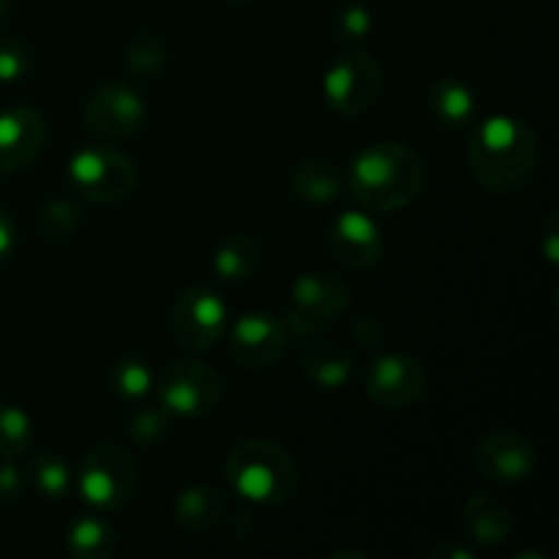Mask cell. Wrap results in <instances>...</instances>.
<instances>
[{
	"mask_svg": "<svg viewBox=\"0 0 559 559\" xmlns=\"http://www.w3.org/2000/svg\"><path fill=\"white\" fill-rule=\"evenodd\" d=\"M156 391L158 402L169 415L202 418L218 407L224 382L213 366L197 358H183L164 369V374L156 382Z\"/></svg>",
	"mask_w": 559,
	"mask_h": 559,
	"instance_id": "cell-9",
	"label": "cell"
},
{
	"mask_svg": "<svg viewBox=\"0 0 559 559\" xmlns=\"http://www.w3.org/2000/svg\"><path fill=\"white\" fill-rule=\"evenodd\" d=\"M227 495L216 486H186L173 500V519L186 533H211L227 516Z\"/></svg>",
	"mask_w": 559,
	"mask_h": 559,
	"instance_id": "cell-17",
	"label": "cell"
},
{
	"mask_svg": "<svg viewBox=\"0 0 559 559\" xmlns=\"http://www.w3.org/2000/svg\"><path fill=\"white\" fill-rule=\"evenodd\" d=\"M557 233H559V218L557 216H549V222H546V229H544V240H540V243H544V254H546V260L551 262V265H557L559 262V238H557Z\"/></svg>",
	"mask_w": 559,
	"mask_h": 559,
	"instance_id": "cell-33",
	"label": "cell"
},
{
	"mask_svg": "<svg viewBox=\"0 0 559 559\" xmlns=\"http://www.w3.org/2000/svg\"><path fill=\"white\" fill-rule=\"evenodd\" d=\"M426 162L407 142L382 140L364 147L344 175V189L369 213H396L418 200Z\"/></svg>",
	"mask_w": 559,
	"mask_h": 559,
	"instance_id": "cell-2",
	"label": "cell"
},
{
	"mask_svg": "<svg viewBox=\"0 0 559 559\" xmlns=\"http://www.w3.org/2000/svg\"><path fill=\"white\" fill-rule=\"evenodd\" d=\"M47 140L44 115L31 104L0 112V173H22L36 162Z\"/></svg>",
	"mask_w": 559,
	"mask_h": 559,
	"instance_id": "cell-15",
	"label": "cell"
},
{
	"mask_svg": "<svg viewBox=\"0 0 559 559\" xmlns=\"http://www.w3.org/2000/svg\"><path fill=\"white\" fill-rule=\"evenodd\" d=\"M304 374L309 377L311 385L322 388V391H338L353 382L355 358L344 347L322 344L304 358Z\"/></svg>",
	"mask_w": 559,
	"mask_h": 559,
	"instance_id": "cell-21",
	"label": "cell"
},
{
	"mask_svg": "<svg viewBox=\"0 0 559 559\" xmlns=\"http://www.w3.org/2000/svg\"><path fill=\"white\" fill-rule=\"evenodd\" d=\"M328 249L338 265L349 271H369L382 262L388 240L369 211H344L328 229Z\"/></svg>",
	"mask_w": 559,
	"mask_h": 559,
	"instance_id": "cell-13",
	"label": "cell"
},
{
	"mask_svg": "<svg viewBox=\"0 0 559 559\" xmlns=\"http://www.w3.org/2000/svg\"><path fill=\"white\" fill-rule=\"evenodd\" d=\"M82 118L87 131L98 140H123L145 126L147 102L134 85L112 80L87 98Z\"/></svg>",
	"mask_w": 559,
	"mask_h": 559,
	"instance_id": "cell-11",
	"label": "cell"
},
{
	"mask_svg": "<svg viewBox=\"0 0 559 559\" xmlns=\"http://www.w3.org/2000/svg\"><path fill=\"white\" fill-rule=\"evenodd\" d=\"M167 44L153 33H140L126 47V69L136 80H153L167 69Z\"/></svg>",
	"mask_w": 559,
	"mask_h": 559,
	"instance_id": "cell-25",
	"label": "cell"
},
{
	"mask_svg": "<svg viewBox=\"0 0 559 559\" xmlns=\"http://www.w3.org/2000/svg\"><path fill=\"white\" fill-rule=\"evenodd\" d=\"M25 489H27V475L22 473L11 459L5 464H0V500L5 502L22 500Z\"/></svg>",
	"mask_w": 559,
	"mask_h": 559,
	"instance_id": "cell-31",
	"label": "cell"
},
{
	"mask_svg": "<svg viewBox=\"0 0 559 559\" xmlns=\"http://www.w3.org/2000/svg\"><path fill=\"white\" fill-rule=\"evenodd\" d=\"M136 480L140 473L134 456L115 442H102L82 456L76 491L87 506L109 513L129 506L136 491Z\"/></svg>",
	"mask_w": 559,
	"mask_h": 559,
	"instance_id": "cell-5",
	"label": "cell"
},
{
	"mask_svg": "<svg viewBox=\"0 0 559 559\" xmlns=\"http://www.w3.org/2000/svg\"><path fill=\"white\" fill-rule=\"evenodd\" d=\"M289 189L306 205H331L344 189V173L325 156L304 158L289 173Z\"/></svg>",
	"mask_w": 559,
	"mask_h": 559,
	"instance_id": "cell-19",
	"label": "cell"
},
{
	"mask_svg": "<svg viewBox=\"0 0 559 559\" xmlns=\"http://www.w3.org/2000/svg\"><path fill=\"white\" fill-rule=\"evenodd\" d=\"M431 559H475V551L469 549H459V546H437L435 551L429 555Z\"/></svg>",
	"mask_w": 559,
	"mask_h": 559,
	"instance_id": "cell-34",
	"label": "cell"
},
{
	"mask_svg": "<svg viewBox=\"0 0 559 559\" xmlns=\"http://www.w3.org/2000/svg\"><path fill=\"white\" fill-rule=\"evenodd\" d=\"M229 3H246V0H229Z\"/></svg>",
	"mask_w": 559,
	"mask_h": 559,
	"instance_id": "cell-36",
	"label": "cell"
},
{
	"mask_svg": "<svg viewBox=\"0 0 559 559\" xmlns=\"http://www.w3.org/2000/svg\"><path fill=\"white\" fill-rule=\"evenodd\" d=\"M473 467L491 484H524L538 473V451L519 431L495 429L475 442Z\"/></svg>",
	"mask_w": 559,
	"mask_h": 559,
	"instance_id": "cell-12",
	"label": "cell"
},
{
	"mask_svg": "<svg viewBox=\"0 0 559 559\" xmlns=\"http://www.w3.org/2000/svg\"><path fill=\"white\" fill-rule=\"evenodd\" d=\"M69 183L85 200L112 205L134 194L140 183L136 164L109 145H87L69 158Z\"/></svg>",
	"mask_w": 559,
	"mask_h": 559,
	"instance_id": "cell-6",
	"label": "cell"
},
{
	"mask_svg": "<svg viewBox=\"0 0 559 559\" xmlns=\"http://www.w3.org/2000/svg\"><path fill=\"white\" fill-rule=\"evenodd\" d=\"M66 549L74 559H107L118 549V535L104 519L82 516L66 533Z\"/></svg>",
	"mask_w": 559,
	"mask_h": 559,
	"instance_id": "cell-22",
	"label": "cell"
},
{
	"mask_svg": "<svg viewBox=\"0 0 559 559\" xmlns=\"http://www.w3.org/2000/svg\"><path fill=\"white\" fill-rule=\"evenodd\" d=\"M429 109L437 123L453 131H469L478 120V98L462 76H440L429 91Z\"/></svg>",
	"mask_w": 559,
	"mask_h": 559,
	"instance_id": "cell-18",
	"label": "cell"
},
{
	"mask_svg": "<svg viewBox=\"0 0 559 559\" xmlns=\"http://www.w3.org/2000/svg\"><path fill=\"white\" fill-rule=\"evenodd\" d=\"M5 11H9V0H0V22H3Z\"/></svg>",
	"mask_w": 559,
	"mask_h": 559,
	"instance_id": "cell-35",
	"label": "cell"
},
{
	"mask_svg": "<svg viewBox=\"0 0 559 559\" xmlns=\"http://www.w3.org/2000/svg\"><path fill=\"white\" fill-rule=\"evenodd\" d=\"M33 69L31 49L16 36H0V82L14 85L22 82Z\"/></svg>",
	"mask_w": 559,
	"mask_h": 559,
	"instance_id": "cell-28",
	"label": "cell"
},
{
	"mask_svg": "<svg viewBox=\"0 0 559 559\" xmlns=\"http://www.w3.org/2000/svg\"><path fill=\"white\" fill-rule=\"evenodd\" d=\"M82 213L69 200H49L41 207V229L49 238H69L80 229Z\"/></svg>",
	"mask_w": 559,
	"mask_h": 559,
	"instance_id": "cell-29",
	"label": "cell"
},
{
	"mask_svg": "<svg viewBox=\"0 0 559 559\" xmlns=\"http://www.w3.org/2000/svg\"><path fill=\"white\" fill-rule=\"evenodd\" d=\"M27 486L36 489L44 500H63L66 495L74 486L71 478V469L66 464L63 456H58L55 451H41L27 467Z\"/></svg>",
	"mask_w": 559,
	"mask_h": 559,
	"instance_id": "cell-23",
	"label": "cell"
},
{
	"mask_svg": "<svg viewBox=\"0 0 559 559\" xmlns=\"http://www.w3.org/2000/svg\"><path fill=\"white\" fill-rule=\"evenodd\" d=\"M462 530L480 549L506 544L513 533V511L495 495H475L464 502Z\"/></svg>",
	"mask_w": 559,
	"mask_h": 559,
	"instance_id": "cell-16",
	"label": "cell"
},
{
	"mask_svg": "<svg viewBox=\"0 0 559 559\" xmlns=\"http://www.w3.org/2000/svg\"><path fill=\"white\" fill-rule=\"evenodd\" d=\"M14 249H16V224L14 218L0 207V265H5V262L11 260Z\"/></svg>",
	"mask_w": 559,
	"mask_h": 559,
	"instance_id": "cell-32",
	"label": "cell"
},
{
	"mask_svg": "<svg viewBox=\"0 0 559 559\" xmlns=\"http://www.w3.org/2000/svg\"><path fill=\"white\" fill-rule=\"evenodd\" d=\"M364 391L371 402L388 413L415 407L429 391V371L415 355H377L364 371Z\"/></svg>",
	"mask_w": 559,
	"mask_h": 559,
	"instance_id": "cell-10",
	"label": "cell"
},
{
	"mask_svg": "<svg viewBox=\"0 0 559 559\" xmlns=\"http://www.w3.org/2000/svg\"><path fill=\"white\" fill-rule=\"evenodd\" d=\"M229 325V309L222 295L211 287L183 289L169 306V331L175 342L191 353H205L213 344L222 342Z\"/></svg>",
	"mask_w": 559,
	"mask_h": 559,
	"instance_id": "cell-8",
	"label": "cell"
},
{
	"mask_svg": "<svg viewBox=\"0 0 559 559\" xmlns=\"http://www.w3.org/2000/svg\"><path fill=\"white\" fill-rule=\"evenodd\" d=\"M540 142L533 126L513 115H491L469 129L467 167L491 194H516L533 180Z\"/></svg>",
	"mask_w": 559,
	"mask_h": 559,
	"instance_id": "cell-1",
	"label": "cell"
},
{
	"mask_svg": "<svg viewBox=\"0 0 559 559\" xmlns=\"http://www.w3.org/2000/svg\"><path fill=\"white\" fill-rule=\"evenodd\" d=\"M109 382H112V391L120 402L140 404L151 396L153 391V374L147 369V364L134 355H123V358L115 360L112 371H109Z\"/></svg>",
	"mask_w": 559,
	"mask_h": 559,
	"instance_id": "cell-24",
	"label": "cell"
},
{
	"mask_svg": "<svg viewBox=\"0 0 559 559\" xmlns=\"http://www.w3.org/2000/svg\"><path fill=\"white\" fill-rule=\"evenodd\" d=\"M349 306V287L328 271H306L289 287L287 336L314 338L333 325Z\"/></svg>",
	"mask_w": 559,
	"mask_h": 559,
	"instance_id": "cell-4",
	"label": "cell"
},
{
	"mask_svg": "<svg viewBox=\"0 0 559 559\" xmlns=\"http://www.w3.org/2000/svg\"><path fill=\"white\" fill-rule=\"evenodd\" d=\"M374 31V14L364 3H344L336 14V33L344 41H360Z\"/></svg>",
	"mask_w": 559,
	"mask_h": 559,
	"instance_id": "cell-30",
	"label": "cell"
},
{
	"mask_svg": "<svg viewBox=\"0 0 559 559\" xmlns=\"http://www.w3.org/2000/svg\"><path fill=\"white\" fill-rule=\"evenodd\" d=\"M385 91V71L380 60L366 52L342 55L322 76V98L344 118L364 115L380 102Z\"/></svg>",
	"mask_w": 559,
	"mask_h": 559,
	"instance_id": "cell-7",
	"label": "cell"
},
{
	"mask_svg": "<svg viewBox=\"0 0 559 559\" xmlns=\"http://www.w3.org/2000/svg\"><path fill=\"white\" fill-rule=\"evenodd\" d=\"M33 420L25 409L16 404L0 402V456L20 459L31 451L33 445Z\"/></svg>",
	"mask_w": 559,
	"mask_h": 559,
	"instance_id": "cell-26",
	"label": "cell"
},
{
	"mask_svg": "<svg viewBox=\"0 0 559 559\" xmlns=\"http://www.w3.org/2000/svg\"><path fill=\"white\" fill-rule=\"evenodd\" d=\"M227 480L254 506L276 508L298 495L300 475L293 453L273 440H246L229 453Z\"/></svg>",
	"mask_w": 559,
	"mask_h": 559,
	"instance_id": "cell-3",
	"label": "cell"
},
{
	"mask_svg": "<svg viewBox=\"0 0 559 559\" xmlns=\"http://www.w3.org/2000/svg\"><path fill=\"white\" fill-rule=\"evenodd\" d=\"M169 435V413L164 407H140L129 420V437L142 448L158 445Z\"/></svg>",
	"mask_w": 559,
	"mask_h": 559,
	"instance_id": "cell-27",
	"label": "cell"
},
{
	"mask_svg": "<svg viewBox=\"0 0 559 559\" xmlns=\"http://www.w3.org/2000/svg\"><path fill=\"white\" fill-rule=\"evenodd\" d=\"M287 328L284 320L267 311L240 314L229 328L227 349L233 360L243 369H271L287 347Z\"/></svg>",
	"mask_w": 559,
	"mask_h": 559,
	"instance_id": "cell-14",
	"label": "cell"
},
{
	"mask_svg": "<svg viewBox=\"0 0 559 559\" xmlns=\"http://www.w3.org/2000/svg\"><path fill=\"white\" fill-rule=\"evenodd\" d=\"M213 273L224 284H240L260 267V243L246 233H233L213 251Z\"/></svg>",
	"mask_w": 559,
	"mask_h": 559,
	"instance_id": "cell-20",
	"label": "cell"
}]
</instances>
